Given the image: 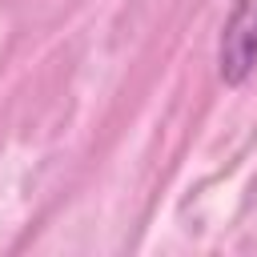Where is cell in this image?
I'll return each instance as SVG.
<instances>
[{
    "instance_id": "6da1fadb",
    "label": "cell",
    "mask_w": 257,
    "mask_h": 257,
    "mask_svg": "<svg viewBox=\"0 0 257 257\" xmlns=\"http://www.w3.org/2000/svg\"><path fill=\"white\" fill-rule=\"evenodd\" d=\"M257 68V0H237L217 44V72L225 84H245Z\"/></svg>"
}]
</instances>
